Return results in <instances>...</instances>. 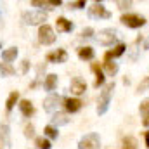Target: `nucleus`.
I'll use <instances>...</instances> for the list:
<instances>
[{"label": "nucleus", "mask_w": 149, "mask_h": 149, "mask_svg": "<svg viewBox=\"0 0 149 149\" xmlns=\"http://www.w3.org/2000/svg\"><path fill=\"white\" fill-rule=\"evenodd\" d=\"M14 73H16V70L9 63H0V74L2 76H12Z\"/></svg>", "instance_id": "nucleus-23"}, {"label": "nucleus", "mask_w": 149, "mask_h": 149, "mask_svg": "<svg viewBox=\"0 0 149 149\" xmlns=\"http://www.w3.org/2000/svg\"><path fill=\"white\" fill-rule=\"evenodd\" d=\"M28 64H30L28 61H23V73H26V71H28Z\"/></svg>", "instance_id": "nucleus-33"}, {"label": "nucleus", "mask_w": 149, "mask_h": 149, "mask_svg": "<svg viewBox=\"0 0 149 149\" xmlns=\"http://www.w3.org/2000/svg\"><path fill=\"white\" fill-rule=\"evenodd\" d=\"M118 40V31L113 28H104L97 33V42L101 45H113Z\"/></svg>", "instance_id": "nucleus-5"}, {"label": "nucleus", "mask_w": 149, "mask_h": 149, "mask_svg": "<svg viewBox=\"0 0 149 149\" xmlns=\"http://www.w3.org/2000/svg\"><path fill=\"white\" fill-rule=\"evenodd\" d=\"M121 149H137V141L134 137H125L121 142Z\"/></svg>", "instance_id": "nucleus-24"}, {"label": "nucleus", "mask_w": 149, "mask_h": 149, "mask_svg": "<svg viewBox=\"0 0 149 149\" xmlns=\"http://www.w3.org/2000/svg\"><path fill=\"white\" fill-rule=\"evenodd\" d=\"M47 19V14L43 10H28L23 14V21L30 26H37V24H42L43 21Z\"/></svg>", "instance_id": "nucleus-2"}, {"label": "nucleus", "mask_w": 149, "mask_h": 149, "mask_svg": "<svg viewBox=\"0 0 149 149\" xmlns=\"http://www.w3.org/2000/svg\"><path fill=\"white\" fill-rule=\"evenodd\" d=\"M99 148H101V139H99L97 134H87L78 142V149H99Z\"/></svg>", "instance_id": "nucleus-4"}, {"label": "nucleus", "mask_w": 149, "mask_h": 149, "mask_svg": "<svg viewBox=\"0 0 149 149\" xmlns=\"http://www.w3.org/2000/svg\"><path fill=\"white\" fill-rule=\"evenodd\" d=\"M35 144H37L38 149H50V142H49V139H45V137H37L35 139Z\"/></svg>", "instance_id": "nucleus-25"}, {"label": "nucleus", "mask_w": 149, "mask_h": 149, "mask_svg": "<svg viewBox=\"0 0 149 149\" xmlns=\"http://www.w3.org/2000/svg\"><path fill=\"white\" fill-rule=\"evenodd\" d=\"M61 102H64L63 97L57 95V94H52V95H49V97L43 101V109H45L47 113H52V111H56V109L59 108Z\"/></svg>", "instance_id": "nucleus-8"}, {"label": "nucleus", "mask_w": 149, "mask_h": 149, "mask_svg": "<svg viewBox=\"0 0 149 149\" xmlns=\"http://www.w3.org/2000/svg\"><path fill=\"white\" fill-rule=\"evenodd\" d=\"M64 108L68 113H76L81 108V101L80 99H64Z\"/></svg>", "instance_id": "nucleus-13"}, {"label": "nucleus", "mask_w": 149, "mask_h": 149, "mask_svg": "<svg viewBox=\"0 0 149 149\" xmlns=\"http://www.w3.org/2000/svg\"><path fill=\"white\" fill-rule=\"evenodd\" d=\"M70 121V118H68V114H64V113H56L54 116H52V125H66Z\"/></svg>", "instance_id": "nucleus-22"}, {"label": "nucleus", "mask_w": 149, "mask_h": 149, "mask_svg": "<svg viewBox=\"0 0 149 149\" xmlns=\"http://www.w3.org/2000/svg\"><path fill=\"white\" fill-rule=\"evenodd\" d=\"M125 49H127V47H125L123 43L116 45V47H114V50H109V52H106L104 59H106V61H111V57H120V56H121V54L125 52Z\"/></svg>", "instance_id": "nucleus-18"}, {"label": "nucleus", "mask_w": 149, "mask_h": 149, "mask_svg": "<svg viewBox=\"0 0 149 149\" xmlns=\"http://www.w3.org/2000/svg\"><path fill=\"white\" fill-rule=\"evenodd\" d=\"M88 16H90V17H95V19H101V17H102V19H109V17H111V12L106 10L102 3L95 2V3L88 9Z\"/></svg>", "instance_id": "nucleus-7"}, {"label": "nucleus", "mask_w": 149, "mask_h": 149, "mask_svg": "<svg viewBox=\"0 0 149 149\" xmlns=\"http://www.w3.org/2000/svg\"><path fill=\"white\" fill-rule=\"evenodd\" d=\"M38 40L42 45H50L56 42V33H54V28L49 26V24H42L38 28Z\"/></svg>", "instance_id": "nucleus-3"}, {"label": "nucleus", "mask_w": 149, "mask_h": 149, "mask_svg": "<svg viewBox=\"0 0 149 149\" xmlns=\"http://www.w3.org/2000/svg\"><path fill=\"white\" fill-rule=\"evenodd\" d=\"M19 109H21V113H23L26 118H30V116L33 114V104H31L28 99H23V101L19 102Z\"/></svg>", "instance_id": "nucleus-17"}, {"label": "nucleus", "mask_w": 149, "mask_h": 149, "mask_svg": "<svg viewBox=\"0 0 149 149\" xmlns=\"http://www.w3.org/2000/svg\"><path fill=\"white\" fill-rule=\"evenodd\" d=\"M43 87H45V90H54L57 87V74H49L43 81Z\"/></svg>", "instance_id": "nucleus-21"}, {"label": "nucleus", "mask_w": 149, "mask_h": 149, "mask_svg": "<svg viewBox=\"0 0 149 149\" xmlns=\"http://www.w3.org/2000/svg\"><path fill=\"white\" fill-rule=\"evenodd\" d=\"M87 90V83L81 80V78H73L71 80V92L76 94V95H80V94H83Z\"/></svg>", "instance_id": "nucleus-11"}, {"label": "nucleus", "mask_w": 149, "mask_h": 149, "mask_svg": "<svg viewBox=\"0 0 149 149\" xmlns=\"http://www.w3.org/2000/svg\"><path fill=\"white\" fill-rule=\"evenodd\" d=\"M78 57L83 59V61L94 59V49H92V47H80V49H78Z\"/></svg>", "instance_id": "nucleus-16"}, {"label": "nucleus", "mask_w": 149, "mask_h": 149, "mask_svg": "<svg viewBox=\"0 0 149 149\" xmlns=\"http://www.w3.org/2000/svg\"><path fill=\"white\" fill-rule=\"evenodd\" d=\"M92 35H94V30H92V28H85V30L81 31V37H85V38H90Z\"/></svg>", "instance_id": "nucleus-31"}, {"label": "nucleus", "mask_w": 149, "mask_h": 149, "mask_svg": "<svg viewBox=\"0 0 149 149\" xmlns=\"http://www.w3.org/2000/svg\"><path fill=\"white\" fill-rule=\"evenodd\" d=\"M16 57H17V49H16V47H10V49H7V50L2 52L3 63H10V61H14Z\"/></svg>", "instance_id": "nucleus-20"}, {"label": "nucleus", "mask_w": 149, "mask_h": 149, "mask_svg": "<svg viewBox=\"0 0 149 149\" xmlns=\"http://www.w3.org/2000/svg\"><path fill=\"white\" fill-rule=\"evenodd\" d=\"M121 23L128 28H141L146 24V19L139 14H125V16H121Z\"/></svg>", "instance_id": "nucleus-6"}, {"label": "nucleus", "mask_w": 149, "mask_h": 149, "mask_svg": "<svg viewBox=\"0 0 149 149\" xmlns=\"http://www.w3.org/2000/svg\"><path fill=\"white\" fill-rule=\"evenodd\" d=\"M66 59H68V54H66L64 49H57V50L47 54V61L49 63H66Z\"/></svg>", "instance_id": "nucleus-9"}, {"label": "nucleus", "mask_w": 149, "mask_h": 149, "mask_svg": "<svg viewBox=\"0 0 149 149\" xmlns=\"http://www.w3.org/2000/svg\"><path fill=\"white\" fill-rule=\"evenodd\" d=\"M43 134H45L49 139H57V130H56L52 125H47V127L43 128Z\"/></svg>", "instance_id": "nucleus-27"}, {"label": "nucleus", "mask_w": 149, "mask_h": 149, "mask_svg": "<svg viewBox=\"0 0 149 149\" xmlns=\"http://www.w3.org/2000/svg\"><path fill=\"white\" fill-rule=\"evenodd\" d=\"M148 88H149V76H146V78H144V80L139 83V87H137V92L141 94V92H146Z\"/></svg>", "instance_id": "nucleus-28"}, {"label": "nucleus", "mask_w": 149, "mask_h": 149, "mask_svg": "<svg viewBox=\"0 0 149 149\" xmlns=\"http://www.w3.org/2000/svg\"><path fill=\"white\" fill-rule=\"evenodd\" d=\"M146 49H149V38L146 40Z\"/></svg>", "instance_id": "nucleus-35"}, {"label": "nucleus", "mask_w": 149, "mask_h": 149, "mask_svg": "<svg viewBox=\"0 0 149 149\" xmlns=\"http://www.w3.org/2000/svg\"><path fill=\"white\" fill-rule=\"evenodd\" d=\"M56 28H57V31H61V33H68V31L73 30V24H71V21H68L66 17H57Z\"/></svg>", "instance_id": "nucleus-12"}, {"label": "nucleus", "mask_w": 149, "mask_h": 149, "mask_svg": "<svg viewBox=\"0 0 149 149\" xmlns=\"http://www.w3.org/2000/svg\"><path fill=\"white\" fill-rule=\"evenodd\" d=\"M141 114H142V125L149 127V99H144L141 102Z\"/></svg>", "instance_id": "nucleus-14"}, {"label": "nucleus", "mask_w": 149, "mask_h": 149, "mask_svg": "<svg viewBox=\"0 0 149 149\" xmlns=\"http://www.w3.org/2000/svg\"><path fill=\"white\" fill-rule=\"evenodd\" d=\"M118 5H120V9H121V10H125V9H130V5H132V3H130V2H118Z\"/></svg>", "instance_id": "nucleus-32"}, {"label": "nucleus", "mask_w": 149, "mask_h": 149, "mask_svg": "<svg viewBox=\"0 0 149 149\" xmlns=\"http://www.w3.org/2000/svg\"><path fill=\"white\" fill-rule=\"evenodd\" d=\"M113 88H114V83H108L106 85V88L102 90V94H101V97H99V102H97V114H104V113L108 111V108H109V101H111V92Z\"/></svg>", "instance_id": "nucleus-1"}, {"label": "nucleus", "mask_w": 149, "mask_h": 149, "mask_svg": "<svg viewBox=\"0 0 149 149\" xmlns=\"http://www.w3.org/2000/svg\"><path fill=\"white\" fill-rule=\"evenodd\" d=\"M104 68H106V73L109 74V76H114L116 71H118V64H116V63H111V61H106Z\"/></svg>", "instance_id": "nucleus-26"}, {"label": "nucleus", "mask_w": 149, "mask_h": 149, "mask_svg": "<svg viewBox=\"0 0 149 149\" xmlns=\"http://www.w3.org/2000/svg\"><path fill=\"white\" fill-rule=\"evenodd\" d=\"M0 142H2V146H5V148L10 146V128H9L7 123L0 125Z\"/></svg>", "instance_id": "nucleus-10"}, {"label": "nucleus", "mask_w": 149, "mask_h": 149, "mask_svg": "<svg viewBox=\"0 0 149 149\" xmlns=\"http://www.w3.org/2000/svg\"><path fill=\"white\" fill-rule=\"evenodd\" d=\"M146 148H149V132H146Z\"/></svg>", "instance_id": "nucleus-34"}, {"label": "nucleus", "mask_w": 149, "mask_h": 149, "mask_svg": "<svg viewBox=\"0 0 149 149\" xmlns=\"http://www.w3.org/2000/svg\"><path fill=\"white\" fill-rule=\"evenodd\" d=\"M24 137H28V139L35 137V128H33V125H26V127H24Z\"/></svg>", "instance_id": "nucleus-29"}, {"label": "nucleus", "mask_w": 149, "mask_h": 149, "mask_svg": "<svg viewBox=\"0 0 149 149\" xmlns=\"http://www.w3.org/2000/svg\"><path fill=\"white\" fill-rule=\"evenodd\" d=\"M70 7L71 9H81V7H85V2L83 0H80V2H70Z\"/></svg>", "instance_id": "nucleus-30"}, {"label": "nucleus", "mask_w": 149, "mask_h": 149, "mask_svg": "<svg viewBox=\"0 0 149 149\" xmlns=\"http://www.w3.org/2000/svg\"><path fill=\"white\" fill-rule=\"evenodd\" d=\"M17 99H19V92H10L9 94V97H7V102H5V109H7V113L12 111V108L16 106V102H17Z\"/></svg>", "instance_id": "nucleus-19"}, {"label": "nucleus", "mask_w": 149, "mask_h": 149, "mask_svg": "<svg viewBox=\"0 0 149 149\" xmlns=\"http://www.w3.org/2000/svg\"><path fill=\"white\" fill-rule=\"evenodd\" d=\"M92 71L95 73V81H94V87H101V85L104 83V73H102V70L99 68V64H97V63H94V64H92Z\"/></svg>", "instance_id": "nucleus-15"}]
</instances>
